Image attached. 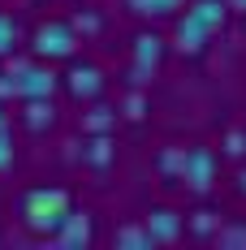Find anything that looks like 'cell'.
<instances>
[{
    "instance_id": "277c9868",
    "label": "cell",
    "mask_w": 246,
    "mask_h": 250,
    "mask_svg": "<svg viewBox=\"0 0 246 250\" xmlns=\"http://www.w3.org/2000/svg\"><path fill=\"white\" fill-rule=\"evenodd\" d=\"M30 48L39 61H69L78 48V30L69 22H44L35 30V39H30Z\"/></svg>"
},
{
    "instance_id": "ba28073f",
    "label": "cell",
    "mask_w": 246,
    "mask_h": 250,
    "mask_svg": "<svg viewBox=\"0 0 246 250\" xmlns=\"http://www.w3.org/2000/svg\"><path fill=\"white\" fill-rule=\"evenodd\" d=\"M61 82H65V91H69L74 100H95L99 91H104V74H99L95 65H74Z\"/></svg>"
},
{
    "instance_id": "7c38bea8",
    "label": "cell",
    "mask_w": 246,
    "mask_h": 250,
    "mask_svg": "<svg viewBox=\"0 0 246 250\" xmlns=\"http://www.w3.org/2000/svg\"><path fill=\"white\" fill-rule=\"evenodd\" d=\"M18 43H22L18 22H13L9 13H0V56H13V52H18Z\"/></svg>"
},
{
    "instance_id": "ac0fdd59",
    "label": "cell",
    "mask_w": 246,
    "mask_h": 250,
    "mask_svg": "<svg viewBox=\"0 0 246 250\" xmlns=\"http://www.w3.org/2000/svg\"><path fill=\"white\" fill-rule=\"evenodd\" d=\"M108 121H112V117H108V108H95V117H91V129H108Z\"/></svg>"
},
{
    "instance_id": "4fadbf2b",
    "label": "cell",
    "mask_w": 246,
    "mask_h": 250,
    "mask_svg": "<svg viewBox=\"0 0 246 250\" xmlns=\"http://www.w3.org/2000/svg\"><path fill=\"white\" fill-rule=\"evenodd\" d=\"M108 160H112V143H108L104 134H95L91 147H87V164H91V168H108Z\"/></svg>"
},
{
    "instance_id": "8992f818",
    "label": "cell",
    "mask_w": 246,
    "mask_h": 250,
    "mask_svg": "<svg viewBox=\"0 0 246 250\" xmlns=\"http://www.w3.org/2000/svg\"><path fill=\"white\" fill-rule=\"evenodd\" d=\"M91 237H95V225H91V211L82 207H69V216L61 220V229L52 233V242L56 246H91Z\"/></svg>"
},
{
    "instance_id": "52a82bcc",
    "label": "cell",
    "mask_w": 246,
    "mask_h": 250,
    "mask_svg": "<svg viewBox=\"0 0 246 250\" xmlns=\"http://www.w3.org/2000/svg\"><path fill=\"white\" fill-rule=\"evenodd\" d=\"M164 56V39L160 35H138L134 39V82H147V74H156Z\"/></svg>"
},
{
    "instance_id": "6da1fadb",
    "label": "cell",
    "mask_w": 246,
    "mask_h": 250,
    "mask_svg": "<svg viewBox=\"0 0 246 250\" xmlns=\"http://www.w3.org/2000/svg\"><path fill=\"white\" fill-rule=\"evenodd\" d=\"M69 207H74V199H69L65 186H35V190H26V194H22L18 216H22V225L30 229V233L52 237V233L61 229V220L69 216Z\"/></svg>"
},
{
    "instance_id": "ffe728a7",
    "label": "cell",
    "mask_w": 246,
    "mask_h": 250,
    "mask_svg": "<svg viewBox=\"0 0 246 250\" xmlns=\"http://www.w3.org/2000/svg\"><path fill=\"white\" fill-rule=\"evenodd\" d=\"M238 190H242V194H246V168H242V173H238Z\"/></svg>"
},
{
    "instance_id": "7a4b0ae2",
    "label": "cell",
    "mask_w": 246,
    "mask_h": 250,
    "mask_svg": "<svg viewBox=\"0 0 246 250\" xmlns=\"http://www.w3.org/2000/svg\"><path fill=\"white\" fill-rule=\"evenodd\" d=\"M9 78H13V95L18 100H52L61 74L52 65H26V61H9Z\"/></svg>"
},
{
    "instance_id": "5b68a950",
    "label": "cell",
    "mask_w": 246,
    "mask_h": 250,
    "mask_svg": "<svg viewBox=\"0 0 246 250\" xmlns=\"http://www.w3.org/2000/svg\"><path fill=\"white\" fill-rule=\"evenodd\" d=\"M143 229H147L151 246H169V242H177V237L186 233V216L173 211V207H151L147 220H143Z\"/></svg>"
},
{
    "instance_id": "44dd1931",
    "label": "cell",
    "mask_w": 246,
    "mask_h": 250,
    "mask_svg": "<svg viewBox=\"0 0 246 250\" xmlns=\"http://www.w3.org/2000/svg\"><path fill=\"white\" fill-rule=\"evenodd\" d=\"M4 125H9V117H4V108H0V129H4Z\"/></svg>"
},
{
    "instance_id": "2e32d148",
    "label": "cell",
    "mask_w": 246,
    "mask_h": 250,
    "mask_svg": "<svg viewBox=\"0 0 246 250\" xmlns=\"http://www.w3.org/2000/svg\"><path fill=\"white\" fill-rule=\"evenodd\" d=\"M181 151H186V147H169L164 155H160V160H156V164H160V173L177 177V164H181Z\"/></svg>"
},
{
    "instance_id": "3957f363",
    "label": "cell",
    "mask_w": 246,
    "mask_h": 250,
    "mask_svg": "<svg viewBox=\"0 0 246 250\" xmlns=\"http://www.w3.org/2000/svg\"><path fill=\"white\" fill-rule=\"evenodd\" d=\"M177 181H186V190H195V194H207L216 186V155H212V147H186L181 151Z\"/></svg>"
},
{
    "instance_id": "e0dca14e",
    "label": "cell",
    "mask_w": 246,
    "mask_h": 250,
    "mask_svg": "<svg viewBox=\"0 0 246 250\" xmlns=\"http://www.w3.org/2000/svg\"><path fill=\"white\" fill-rule=\"evenodd\" d=\"M216 242H221V246H233V242H246V225H229V229H216Z\"/></svg>"
},
{
    "instance_id": "9a60e30c",
    "label": "cell",
    "mask_w": 246,
    "mask_h": 250,
    "mask_svg": "<svg viewBox=\"0 0 246 250\" xmlns=\"http://www.w3.org/2000/svg\"><path fill=\"white\" fill-rule=\"evenodd\" d=\"M4 168H13V134H9V125L0 129V173Z\"/></svg>"
},
{
    "instance_id": "d6986e66",
    "label": "cell",
    "mask_w": 246,
    "mask_h": 250,
    "mask_svg": "<svg viewBox=\"0 0 246 250\" xmlns=\"http://www.w3.org/2000/svg\"><path fill=\"white\" fill-rule=\"evenodd\" d=\"M224 4H229L233 13H246V0H224Z\"/></svg>"
},
{
    "instance_id": "30bf717a",
    "label": "cell",
    "mask_w": 246,
    "mask_h": 250,
    "mask_svg": "<svg viewBox=\"0 0 246 250\" xmlns=\"http://www.w3.org/2000/svg\"><path fill=\"white\" fill-rule=\"evenodd\" d=\"M26 125L35 129V134H44L56 125V104L52 100H26Z\"/></svg>"
},
{
    "instance_id": "9c48e42d",
    "label": "cell",
    "mask_w": 246,
    "mask_h": 250,
    "mask_svg": "<svg viewBox=\"0 0 246 250\" xmlns=\"http://www.w3.org/2000/svg\"><path fill=\"white\" fill-rule=\"evenodd\" d=\"M207 39H212V30L186 9V18H177V48L186 52V56H199V52L207 48Z\"/></svg>"
},
{
    "instance_id": "5bb4252c",
    "label": "cell",
    "mask_w": 246,
    "mask_h": 250,
    "mask_svg": "<svg viewBox=\"0 0 246 250\" xmlns=\"http://www.w3.org/2000/svg\"><path fill=\"white\" fill-rule=\"evenodd\" d=\"M117 246H151V237H147V229L143 225H125V229H117V237H112Z\"/></svg>"
},
{
    "instance_id": "8fae6325",
    "label": "cell",
    "mask_w": 246,
    "mask_h": 250,
    "mask_svg": "<svg viewBox=\"0 0 246 250\" xmlns=\"http://www.w3.org/2000/svg\"><path fill=\"white\" fill-rule=\"evenodd\" d=\"M125 9L138 18H169L173 9H181V0H125Z\"/></svg>"
}]
</instances>
